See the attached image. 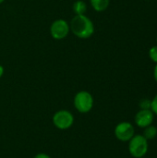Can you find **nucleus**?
<instances>
[{
	"mask_svg": "<svg viewBox=\"0 0 157 158\" xmlns=\"http://www.w3.org/2000/svg\"><path fill=\"white\" fill-rule=\"evenodd\" d=\"M154 119H155V114L152 112L151 109H140L134 117L135 124L142 129H144L152 125Z\"/></svg>",
	"mask_w": 157,
	"mask_h": 158,
	"instance_id": "0eeeda50",
	"label": "nucleus"
},
{
	"mask_svg": "<svg viewBox=\"0 0 157 158\" xmlns=\"http://www.w3.org/2000/svg\"><path fill=\"white\" fill-rule=\"evenodd\" d=\"M72 9H73V12L75 13V15H84L87 11V5L84 1L78 0L76 2H74V4L72 6Z\"/></svg>",
	"mask_w": 157,
	"mask_h": 158,
	"instance_id": "1a4fd4ad",
	"label": "nucleus"
},
{
	"mask_svg": "<svg viewBox=\"0 0 157 158\" xmlns=\"http://www.w3.org/2000/svg\"><path fill=\"white\" fill-rule=\"evenodd\" d=\"M149 57L150 59L155 62V64L157 63V45H154L150 48L149 50Z\"/></svg>",
	"mask_w": 157,
	"mask_h": 158,
	"instance_id": "9b49d317",
	"label": "nucleus"
},
{
	"mask_svg": "<svg viewBox=\"0 0 157 158\" xmlns=\"http://www.w3.org/2000/svg\"><path fill=\"white\" fill-rule=\"evenodd\" d=\"M70 31L80 39H89L94 33L93 20L84 15H75L69 22Z\"/></svg>",
	"mask_w": 157,
	"mask_h": 158,
	"instance_id": "f257e3e1",
	"label": "nucleus"
},
{
	"mask_svg": "<svg viewBox=\"0 0 157 158\" xmlns=\"http://www.w3.org/2000/svg\"><path fill=\"white\" fill-rule=\"evenodd\" d=\"M70 31L69 23L64 19H57L54 20L50 26V34L55 40L65 39Z\"/></svg>",
	"mask_w": 157,
	"mask_h": 158,
	"instance_id": "39448f33",
	"label": "nucleus"
},
{
	"mask_svg": "<svg viewBox=\"0 0 157 158\" xmlns=\"http://www.w3.org/2000/svg\"><path fill=\"white\" fill-rule=\"evenodd\" d=\"M156 43H157V36H156Z\"/></svg>",
	"mask_w": 157,
	"mask_h": 158,
	"instance_id": "a211bd4d",
	"label": "nucleus"
},
{
	"mask_svg": "<svg viewBox=\"0 0 157 158\" xmlns=\"http://www.w3.org/2000/svg\"><path fill=\"white\" fill-rule=\"evenodd\" d=\"M141 158H145V157H141Z\"/></svg>",
	"mask_w": 157,
	"mask_h": 158,
	"instance_id": "6ab92c4d",
	"label": "nucleus"
},
{
	"mask_svg": "<svg viewBox=\"0 0 157 158\" xmlns=\"http://www.w3.org/2000/svg\"><path fill=\"white\" fill-rule=\"evenodd\" d=\"M143 135L144 136V138L148 141L150 140H154L155 139L157 136V127L154 126L153 124L144 128V131H143Z\"/></svg>",
	"mask_w": 157,
	"mask_h": 158,
	"instance_id": "9d476101",
	"label": "nucleus"
},
{
	"mask_svg": "<svg viewBox=\"0 0 157 158\" xmlns=\"http://www.w3.org/2000/svg\"><path fill=\"white\" fill-rule=\"evenodd\" d=\"M129 153L134 158L144 157L148 152V140L143 134H135L129 142Z\"/></svg>",
	"mask_w": 157,
	"mask_h": 158,
	"instance_id": "f03ea898",
	"label": "nucleus"
},
{
	"mask_svg": "<svg viewBox=\"0 0 157 158\" xmlns=\"http://www.w3.org/2000/svg\"><path fill=\"white\" fill-rule=\"evenodd\" d=\"M139 106H140L141 109H151V100L143 99V100H141Z\"/></svg>",
	"mask_w": 157,
	"mask_h": 158,
	"instance_id": "f8f14e48",
	"label": "nucleus"
},
{
	"mask_svg": "<svg viewBox=\"0 0 157 158\" xmlns=\"http://www.w3.org/2000/svg\"><path fill=\"white\" fill-rule=\"evenodd\" d=\"M33 158H51V156L45 153H39V154L35 155Z\"/></svg>",
	"mask_w": 157,
	"mask_h": 158,
	"instance_id": "4468645a",
	"label": "nucleus"
},
{
	"mask_svg": "<svg viewBox=\"0 0 157 158\" xmlns=\"http://www.w3.org/2000/svg\"><path fill=\"white\" fill-rule=\"evenodd\" d=\"M114 133L118 141L127 143L135 135V129L130 122L122 121L115 127Z\"/></svg>",
	"mask_w": 157,
	"mask_h": 158,
	"instance_id": "423d86ee",
	"label": "nucleus"
},
{
	"mask_svg": "<svg viewBox=\"0 0 157 158\" xmlns=\"http://www.w3.org/2000/svg\"><path fill=\"white\" fill-rule=\"evenodd\" d=\"M91 6L96 12H103L106 10L110 5V0H90Z\"/></svg>",
	"mask_w": 157,
	"mask_h": 158,
	"instance_id": "6e6552de",
	"label": "nucleus"
},
{
	"mask_svg": "<svg viewBox=\"0 0 157 158\" xmlns=\"http://www.w3.org/2000/svg\"><path fill=\"white\" fill-rule=\"evenodd\" d=\"M4 1H5V0H0V4H2V3H3Z\"/></svg>",
	"mask_w": 157,
	"mask_h": 158,
	"instance_id": "f3484780",
	"label": "nucleus"
},
{
	"mask_svg": "<svg viewBox=\"0 0 157 158\" xmlns=\"http://www.w3.org/2000/svg\"><path fill=\"white\" fill-rule=\"evenodd\" d=\"M93 104H94L93 96L88 91L78 92L73 99L74 107L81 114L89 113L93 109Z\"/></svg>",
	"mask_w": 157,
	"mask_h": 158,
	"instance_id": "7ed1b4c3",
	"label": "nucleus"
},
{
	"mask_svg": "<svg viewBox=\"0 0 157 158\" xmlns=\"http://www.w3.org/2000/svg\"><path fill=\"white\" fill-rule=\"evenodd\" d=\"M52 121L56 129L60 131H66L73 126L75 118L70 111L67 109H60L53 115Z\"/></svg>",
	"mask_w": 157,
	"mask_h": 158,
	"instance_id": "20e7f679",
	"label": "nucleus"
},
{
	"mask_svg": "<svg viewBox=\"0 0 157 158\" xmlns=\"http://www.w3.org/2000/svg\"><path fill=\"white\" fill-rule=\"evenodd\" d=\"M151 110L155 114V116H157V94L151 100Z\"/></svg>",
	"mask_w": 157,
	"mask_h": 158,
	"instance_id": "ddd939ff",
	"label": "nucleus"
},
{
	"mask_svg": "<svg viewBox=\"0 0 157 158\" xmlns=\"http://www.w3.org/2000/svg\"><path fill=\"white\" fill-rule=\"evenodd\" d=\"M4 72H5L4 67L0 64V78H2V76L4 75Z\"/></svg>",
	"mask_w": 157,
	"mask_h": 158,
	"instance_id": "dca6fc26",
	"label": "nucleus"
},
{
	"mask_svg": "<svg viewBox=\"0 0 157 158\" xmlns=\"http://www.w3.org/2000/svg\"><path fill=\"white\" fill-rule=\"evenodd\" d=\"M154 78H155V81L157 82V63L155 64V67L154 69Z\"/></svg>",
	"mask_w": 157,
	"mask_h": 158,
	"instance_id": "2eb2a0df",
	"label": "nucleus"
}]
</instances>
